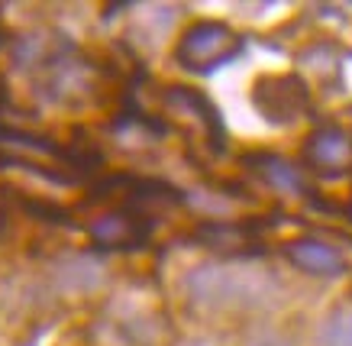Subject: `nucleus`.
I'll return each instance as SVG.
<instances>
[{
  "label": "nucleus",
  "mask_w": 352,
  "mask_h": 346,
  "mask_svg": "<svg viewBox=\"0 0 352 346\" xmlns=\"http://www.w3.org/2000/svg\"><path fill=\"white\" fill-rule=\"evenodd\" d=\"M256 107L262 110L268 120H275V123H291V120H298L300 113H304V107H307V87L294 75L258 81Z\"/></svg>",
  "instance_id": "20e7f679"
},
{
  "label": "nucleus",
  "mask_w": 352,
  "mask_h": 346,
  "mask_svg": "<svg viewBox=\"0 0 352 346\" xmlns=\"http://www.w3.org/2000/svg\"><path fill=\"white\" fill-rule=\"evenodd\" d=\"M249 165H252V169L265 178V184H272L275 191H285V195H300V191H304L300 169L298 165H291L288 159H281V155L262 152V155H252Z\"/></svg>",
  "instance_id": "423d86ee"
},
{
  "label": "nucleus",
  "mask_w": 352,
  "mask_h": 346,
  "mask_svg": "<svg viewBox=\"0 0 352 346\" xmlns=\"http://www.w3.org/2000/svg\"><path fill=\"white\" fill-rule=\"evenodd\" d=\"M243 52V36L230 30L226 23L201 20L188 26L175 45V62L188 72H214V68L233 62Z\"/></svg>",
  "instance_id": "f257e3e1"
},
{
  "label": "nucleus",
  "mask_w": 352,
  "mask_h": 346,
  "mask_svg": "<svg viewBox=\"0 0 352 346\" xmlns=\"http://www.w3.org/2000/svg\"><path fill=\"white\" fill-rule=\"evenodd\" d=\"M304 165L320 178H342L352 172V133L346 127L327 123L304 142Z\"/></svg>",
  "instance_id": "7ed1b4c3"
},
{
  "label": "nucleus",
  "mask_w": 352,
  "mask_h": 346,
  "mask_svg": "<svg viewBox=\"0 0 352 346\" xmlns=\"http://www.w3.org/2000/svg\"><path fill=\"white\" fill-rule=\"evenodd\" d=\"M285 256L291 259V266L307 275H317V279H333V275H342L346 272V259L342 252L323 239H294L285 246Z\"/></svg>",
  "instance_id": "39448f33"
},
{
  "label": "nucleus",
  "mask_w": 352,
  "mask_h": 346,
  "mask_svg": "<svg viewBox=\"0 0 352 346\" xmlns=\"http://www.w3.org/2000/svg\"><path fill=\"white\" fill-rule=\"evenodd\" d=\"M188 288L201 304H249L252 294H258L256 281L249 272H239L233 266H201L188 275Z\"/></svg>",
  "instance_id": "f03ea898"
},
{
  "label": "nucleus",
  "mask_w": 352,
  "mask_h": 346,
  "mask_svg": "<svg viewBox=\"0 0 352 346\" xmlns=\"http://www.w3.org/2000/svg\"><path fill=\"white\" fill-rule=\"evenodd\" d=\"M91 239L100 246H133L142 239V227L129 214H104L91 224Z\"/></svg>",
  "instance_id": "0eeeda50"
},
{
  "label": "nucleus",
  "mask_w": 352,
  "mask_h": 346,
  "mask_svg": "<svg viewBox=\"0 0 352 346\" xmlns=\"http://www.w3.org/2000/svg\"><path fill=\"white\" fill-rule=\"evenodd\" d=\"M320 346H352V307H336L323 317L317 330Z\"/></svg>",
  "instance_id": "6e6552de"
}]
</instances>
